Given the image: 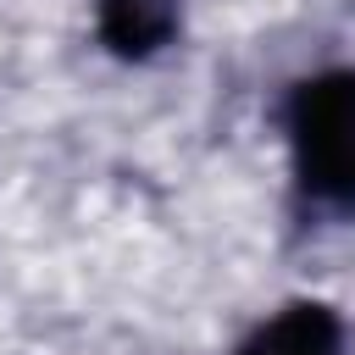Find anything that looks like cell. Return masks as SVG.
I'll use <instances>...</instances> for the list:
<instances>
[{
	"instance_id": "obj_1",
	"label": "cell",
	"mask_w": 355,
	"mask_h": 355,
	"mask_svg": "<svg viewBox=\"0 0 355 355\" xmlns=\"http://www.w3.org/2000/svg\"><path fill=\"white\" fill-rule=\"evenodd\" d=\"M283 128L300 189L322 205L355 211V67L294 83Z\"/></svg>"
},
{
	"instance_id": "obj_2",
	"label": "cell",
	"mask_w": 355,
	"mask_h": 355,
	"mask_svg": "<svg viewBox=\"0 0 355 355\" xmlns=\"http://www.w3.org/2000/svg\"><path fill=\"white\" fill-rule=\"evenodd\" d=\"M183 22V0H94L100 44L122 61H144L172 44Z\"/></svg>"
},
{
	"instance_id": "obj_3",
	"label": "cell",
	"mask_w": 355,
	"mask_h": 355,
	"mask_svg": "<svg viewBox=\"0 0 355 355\" xmlns=\"http://www.w3.org/2000/svg\"><path fill=\"white\" fill-rule=\"evenodd\" d=\"M239 355H344V333L322 300H294L277 316H266L239 344Z\"/></svg>"
}]
</instances>
